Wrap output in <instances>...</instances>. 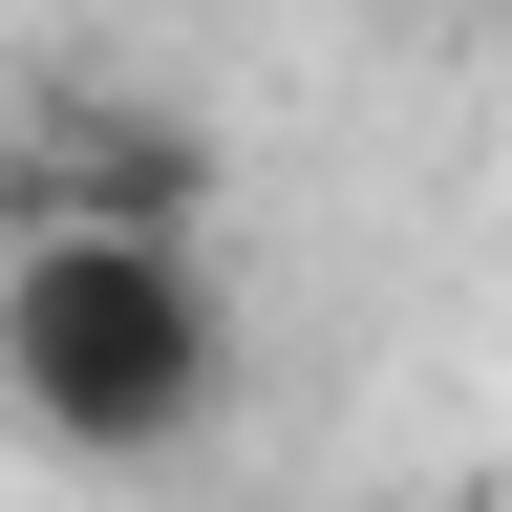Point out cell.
<instances>
[{
    "instance_id": "obj_1",
    "label": "cell",
    "mask_w": 512,
    "mask_h": 512,
    "mask_svg": "<svg viewBox=\"0 0 512 512\" xmlns=\"http://www.w3.org/2000/svg\"><path fill=\"white\" fill-rule=\"evenodd\" d=\"M0 406H22L64 470H171L235 406V299L214 256L150 235H22L0 256Z\"/></svg>"
},
{
    "instance_id": "obj_3",
    "label": "cell",
    "mask_w": 512,
    "mask_h": 512,
    "mask_svg": "<svg viewBox=\"0 0 512 512\" xmlns=\"http://www.w3.org/2000/svg\"><path fill=\"white\" fill-rule=\"evenodd\" d=\"M491 22H512V0H491Z\"/></svg>"
},
{
    "instance_id": "obj_2",
    "label": "cell",
    "mask_w": 512,
    "mask_h": 512,
    "mask_svg": "<svg viewBox=\"0 0 512 512\" xmlns=\"http://www.w3.org/2000/svg\"><path fill=\"white\" fill-rule=\"evenodd\" d=\"M192 214H214V128L150 107V86H64L0 150V256L22 235H150V256H192Z\"/></svg>"
}]
</instances>
